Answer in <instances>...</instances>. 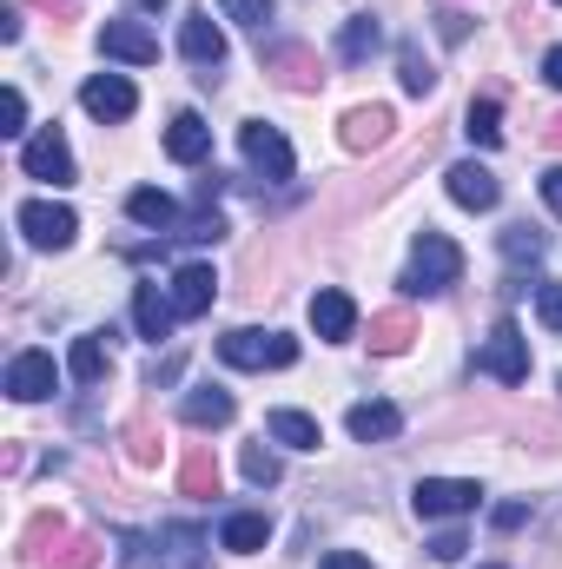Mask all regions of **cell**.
Returning a JSON list of instances; mask_svg holds the SVG:
<instances>
[{"mask_svg": "<svg viewBox=\"0 0 562 569\" xmlns=\"http://www.w3.org/2000/svg\"><path fill=\"white\" fill-rule=\"evenodd\" d=\"M80 107H87L100 127H120V120H133L140 93H133V80H127V73H93V80L80 87Z\"/></svg>", "mask_w": 562, "mask_h": 569, "instance_id": "9", "label": "cell"}, {"mask_svg": "<svg viewBox=\"0 0 562 569\" xmlns=\"http://www.w3.org/2000/svg\"><path fill=\"white\" fill-rule=\"evenodd\" d=\"M536 318H543L550 331H562V284H556V279L536 284Z\"/></svg>", "mask_w": 562, "mask_h": 569, "instance_id": "33", "label": "cell"}, {"mask_svg": "<svg viewBox=\"0 0 562 569\" xmlns=\"http://www.w3.org/2000/svg\"><path fill=\"white\" fill-rule=\"evenodd\" d=\"M463 133L483 146V152H490V146H503V107H496V100H470V113H463Z\"/></svg>", "mask_w": 562, "mask_h": 569, "instance_id": "27", "label": "cell"}, {"mask_svg": "<svg viewBox=\"0 0 562 569\" xmlns=\"http://www.w3.org/2000/svg\"><path fill=\"white\" fill-rule=\"evenodd\" d=\"M145 7H165V0H145Z\"/></svg>", "mask_w": 562, "mask_h": 569, "instance_id": "43", "label": "cell"}, {"mask_svg": "<svg viewBox=\"0 0 562 569\" xmlns=\"http://www.w3.org/2000/svg\"><path fill=\"white\" fill-rule=\"evenodd\" d=\"M476 371H490L496 385H523V378H530V338H523L516 318H496V331H490L483 351H476Z\"/></svg>", "mask_w": 562, "mask_h": 569, "instance_id": "4", "label": "cell"}, {"mask_svg": "<svg viewBox=\"0 0 562 569\" xmlns=\"http://www.w3.org/2000/svg\"><path fill=\"white\" fill-rule=\"evenodd\" d=\"M411 338H418L411 311H378V318H371V351H378V358H398V351H411Z\"/></svg>", "mask_w": 562, "mask_h": 569, "instance_id": "26", "label": "cell"}, {"mask_svg": "<svg viewBox=\"0 0 562 569\" xmlns=\"http://www.w3.org/2000/svg\"><path fill=\"white\" fill-rule=\"evenodd\" d=\"M100 53L107 60H127V67H152L159 60V40L145 33L140 20H107L100 27Z\"/></svg>", "mask_w": 562, "mask_h": 569, "instance_id": "14", "label": "cell"}, {"mask_svg": "<svg viewBox=\"0 0 562 569\" xmlns=\"http://www.w3.org/2000/svg\"><path fill=\"white\" fill-rule=\"evenodd\" d=\"M503 252H510V259H523V252H530V259H536V252H543V239H536V232H530V226H516V232H510V239H503Z\"/></svg>", "mask_w": 562, "mask_h": 569, "instance_id": "36", "label": "cell"}, {"mask_svg": "<svg viewBox=\"0 0 562 569\" xmlns=\"http://www.w3.org/2000/svg\"><path fill=\"white\" fill-rule=\"evenodd\" d=\"M272 67H279L284 87H318V67L304 60V47H284V53H272Z\"/></svg>", "mask_w": 562, "mask_h": 569, "instance_id": "32", "label": "cell"}, {"mask_svg": "<svg viewBox=\"0 0 562 569\" xmlns=\"http://www.w3.org/2000/svg\"><path fill=\"white\" fill-rule=\"evenodd\" d=\"M265 437L284 443V450H318V443H324L318 418H304V411H272V418H265Z\"/></svg>", "mask_w": 562, "mask_h": 569, "instance_id": "25", "label": "cell"}, {"mask_svg": "<svg viewBox=\"0 0 562 569\" xmlns=\"http://www.w3.org/2000/svg\"><path fill=\"white\" fill-rule=\"evenodd\" d=\"M7 140H27V93L20 87H7V127H0Z\"/></svg>", "mask_w": 562, "mask_h": 569, "instance_id": "34", "label": "cell"}, {"mask_svg": "<svg viewBox=\"0 0 562 569\" xmlns=\"http://www.w3.org/2000/svg\"><path fill=\"white\" fill-rule=\"evenodd\" d=\"M398 80H404V93H430V87H436V73H430V60H423L418 47H404V53H398Z\"/></svg>", "mask_w": 562, "mask_h": 569, "instance_id": "31", "label": "cell"}, {"mask_svg": "<svg viewBox=\"0 0 562 569\" xmlns=\"http://www.w3.org/2000/svg\"><path fill=\"white\" fill-rule=\"evenodd\" d=\"M27 543L40 550V563L47 569H93L100 563V543H93V537H73L60 517H40V523L27 530Z\"/></svg>", "mask_w": 562, "mask_h": 569, "instance_id": "6", "label": "cell"}, {"mask_svg": "<svg viewBox=\"0 0 562 569\" xmlns=\"http://www.w3.org/2000/svg\"><path fill=\"white\" fill-rule=\"evenodd\" d=\"M490 569H496V563H490Z\"/></svg>", "mask_w": 562, "mask_h": 569, "instance_id": "44", "label": "cell"}, {"mask_svg": "<svg viewBox=\"0 0 562 569\" xmlns=\"http://www.w3.org/2000/svg\"><path fill=\"white\" fill-rule=\"evenodd\" d=\"M476 503H483V483H476V477H423L418 490H411V510H418L423 523L470 517Z\"/></svg>", "mask_w": 562, "mask_h": 569, "instance_id": "3", "label": "cell"}, {"mask_svg": "<svg viewBox=\"0 0 562 569\" xmlns=\"http://www.w3.org/2000/svg\"><path fill=\"white\" fill-rule=\"evenodd\" d=\"M456 272H463V252H456L443 232H418L411 266H404V291H450Z\"/></svg>", "mask_w": 562, "mask_h": 569, "instance_id": "2", "label": "cell"}, {"mask_svg": "<svg viewBox=\"0 0 562 569\" xmlns=\"http://www.w3.org/2000/svg\"><path fill=\"white\" fill-rule=\"evenodd\" d=\"M543 206L562 219V166H550V172H543Z\"/></svg>", "mask_w": 562, "mask_h": 569, "instance_id": "39", "label": "cell"}, {"mask_svg": "<svg viewBox=\"0 0 562 569\" xmlns=\"http://www.w3.org/2000/svg\"><path fill=\"white\" fill-rule=\"evenodd\" d=\"M344 430H351L358 443H391V437L404 430V411H398V405H384V398H364V405H351V411H344Z\"/></svg>", "mask_w": 562, "mask_h": 569, "instance_id": "16", "label": "cell"}, {"mask_svg": "<svg viewBox=\"0 0 562 569\" xmlns=\"http://www.w3.org/2000/svg\"><path fill=\"white\" fill-rule=\"evenodd\" d=\"M436 33H443V40H463V13L443 7V13H436Z\"/></svg>", "mask_w": 562, "mask_h": 569, "instance_id": "40", "label": "cell"}, {"mask_svg": "<svg viewBox=\"0 0 562 569\" xmlns=\"http://www.w3.org/2000/svg\"><path fill=\"white\" fill-rule=\"evenodd\" d=\"M239 463H245V477H252L259 490H272V483H279V477H284L279 450H265V443H245V457H239Z\"/></svg>", "mask_w": 562, "mask_h": 569, "instance_id": "30", "label": "cell"}, {"mask_svg": "<svg viewBox=\"0 0 562 569\" xmlns=\"http://www.w3.org/2000/svg\"><path fill=\"white\" fill-rule=\"evenodd\" d=\"M53 385H60V371H53L47 351H20L7 365V398L13 405H40V398H53Z\"/></svg>", "mask_w": 562, "mask_h": 569, "instance_id": "12", "label": "cell"}, {"mask_svg": "<svg viewBox=\"0 0 562 569\" xmlns=\"http://www.w3.org/2000/svg\"><path fill=\"white\" fill-rule=\"evenodd\" d=\"M463 550H470V543H463V537H456V530H450V537H436V543H430V557H436V563H456V557H463Z\"/></svg>", "mask_w": 562, "mask_h": 569, "instance_id": "38", "label": "cell"}, {"mask_svg": "<svg viewBox=\"0 0 562 569\" xmlns=\"http://www.w3.org/2000/svg\"><path fill=\"white\" fill-rule=\"evenodd\" d=\"M338 53H344V60H364V53H378V20H371V13H351V27H344Z\"/></svg>", "mask_w": 562, "mask_h": 569, "instance_id": "28", "label": "cell"}, {"mask_svg": "<svg viewBox=\"0 0 562 569\" xmlns=\"http://www.w3.org/2000/svg\"><path fill=\"white\" fill-rule=\"evenodd\" d=\"M165 152L179 159V166H199L205 152H212V127L185 107V113H172V127H165Z\"/></svg>", "mask_w": 562, "mask_h": 569, "instance_id": "18", "label": "cell"}, {"mask_svg": "<svg viewBox=\"0 0 562 569\" xmlns=\"http://www.w3.org/2000/svg\"><path fill=\"white\" fill-rule=\"evenodd\" d=\"M556 7H562V0H556Z\"/></svg>", "mask_w": 562, "mask_h": 569, "instance_id": "45", "label": "cell"}, {"mask_svg": "<svg viewBox=\"0 0 562 569\" xmlns=\"http://www.w3.org/2000/svg\"><path fill=\"white\" fill-rule=\"evenodd\" d=\"M127 219H140L152 232H172V226H179V206H172L159 186H133V192H127Z\"/></svg>", "mask_w": 562, "mask_h": 569, "instance_id": "24", "label": "cell"}, {"mask_svg": "<svg viewBox=\"0 0 562 569\" xmlns=\"http://www.w3.org/2000/svg\"><path fill=\"white\" fill-rule=\"evenodd\" d=\"M239 152H245V166L265 172V179H291V172H298L291 140H284L279 127H265V120H245V127H239Z\"/></svg>", "mask_w": 562, "mask_h": 569, "instance_id": "8", "label": "cell"}, {"mask_svg": "<svg viewBox=\"0 0 562 569\" xmlns=\"http://www.w3.org/2000/svg\"><path fill=\"white\" fill-rule=\"evenodd\" d=\"M219 543H225L232 557H259V550L272 543V523H265V510H232V517H225V530H219Z\"/></svg>", "mask_w": 562, "mask_h": 569, "instance_id": "19", "label": "cell"}, {"mask_svg": "<svg viewBox=\"0 0 562 569\" xmlns=\"http://www.w3.org/2000/svg\"><path fill=\"white\" fill-rule=\"evenodd\" d=\"M225 7V20H239V27H252V33H265L272 20H279V0H219Z\"/></svg>", "mask_w": 562, "mask_h": 569, "instance_id": "29", "label": "cell"}, {"mask_svg": "<svg viewBox=\"0 0 562 569\" xmlns=\"http://www.w3.org/2000/svg\"><path fill=\"white\" fill-rule=\"evenodd\" d=\"M219 358H225L232 371H284V365H298V338H284V331H259V325H239V331L219 338Z\"/></svg>", "mask_w": 562, "mask_h": 569, "instance_id": "1", "label": "cell"}, {"mask_svg": "<svg viewBox=\"0 0 562 569\" xmlns=\"http://www.w3.org/2000/svg\"><path fill=\"white\" fill-rule=\"evenodd\" d=\"M67 371H73V385H100V378L113 371L107 331H87V338H73V351H67Z\"/></svg>", "mask_w": 562, "mask_h": 569, "instance_id": "21", "label": "cell"}, {"mask_svg": "<svg viewBox=\"0 0 562 569\" xmlns=\"http://www.w3.org/2000/svg\"><path fill=\"white\" fill-rule=\"evenodd\" d=\"M391 127H398V120H391V107H351V113H344V133H338V140L351 146V152H371V146L391 140Z\"/></svg>", "mask_w": 562, "mask_h": 569, "instance_id": "20", "label": "cell"}, {"mask_svg": "<svg viewBox=\"0 0 562 569\" xmlns=\"http://www.w3.org/2000/svg\"><path fill=\"white\" fill-rule=\"evenodd\" d=\"M179 53L192 60V67H205V80L225 67V27L212 20V13H185L179 20Z\"/></svg>", "mask_w": 562, "mask_h": 569, "instance_id": "10", "label": "cell"}, {"mask_svg": "<svg viewBox=\"0 0 562 569\" xmlns=\"http://www.w3.org/2000/svg\"><path fill=\"white\" fill-rule=\"evenodd\" d=\"M311 331H318L324 345H344V338L358 331V305H351V291L324 284V291L311 298Z\"/></svg>", "mask_w": 562, "mask_h": 569, "instance_id": "13", "label": "cell"}, {"mask_svg": "<svg viewBox=\"0 0 562 569\" xmlns=\"http://www.w3.org/2000/svg\"><path fill=\"white\" fill-rule=\"evenodd\" d=\"M543 140H550V146H556V152H562V113H556V120H550V127H543Z\"/></svg>", "mask_w": 562, "mask_h": 569, "instance_id": "42", "label": "cell"}, {"mask_svg": "<svg viewBox=\"0 0 562 569\" xmlns=\"http://www.w3.org/2000/svg\"><path fill=\"white\" fill-rule=\"evenodd\" d=\"M185 425H199V430H219V425H232V391H219V385H199V391H185Z\"/></svg>", "mask_w": 562, "mask_h": 569, "instance_id": "22", "label": "cell"}, {"mask_svg": "<svg viewBox=\"0 0 562 569\" xmlns=\"http://www.w3.org/2000/svg\"><path fill=\"white\" fill-rule=\"evenodd\" d=\"M13 226H20V232H27V246H40V252H67V246H73V232H80L73 206H60V199H27V206L13 212Z\"/></svg>", "mask_w": 562, "mask_h": 569, "instance_id": "5", "label": "cell"}, {"mask_svg": "<svg viewBox=\"0 0 562 569\" xmlns=\"http://www.w3.org/2000/svg\"><path fill=\"white\" fill-rule=\"evenodd\" d=\"M179 490H185V497H219V457H212V443H192V450H185Z\"/></svg>", "mask_w": 562, "mask_h": 569, "instance_id": "23", "label": "cell"}, {"mask_svg": "<svg viewBox=\"0 0 562 569\" xmlns=\"http://www.w3.org/2000/svg\"><path fill=\"white\" fill-rule=\"evenodd\" d=\"M318 569H371V557H358V550H324Z\"/></svg>", "mask_w": 562, "mask_h": 569, "instance_id": "37", "label": "cell"}, {"mask_svg": "<svg viewBox=\"0 0 562 569\" xmlns=\"http://www.w3.org/2000/svg\"><path fill=\"white\" fill-rule=\"evenodd\" d=\"M443 186H450V199H456L463 212H496V199H503L496 172H490V166H476V159H456V166L443 172Z\"/></svg>", "mask_w": 562, "mask_h": 569, "instance_id": "11", "label": "cell"}, {"mask_svg": "<svg viewBox=\"0 0 562 569\" xmlns=\"http://www.w3.org/2000/svg\"><path fill=\"white\" fill-rule=\"evenodd\" d=\"M20 172H27V179H47V186H73V179H80V166H73L67 133H60V127L33 133V140L20 146Z\"/></svg>", "mask_w": 562, "mask_h": 569, "instance_id": "7", "label": "cell"}, {"mask_svg": "<svg viewBox=\"0 0 562 569\" xmlns=\"http://www.w3.org/2000/svg\"><path fill=\"white\" fill-rule=\"evenodd\" d=\"M133 325H140V338H172V325H179V305H172V291H159V284H140L133 291Z\"/></svg>", "mask_w": 562, "mask_h": 569, "instance_id": "17", "label": "cell"}, {"mask_svg": "<svg viewBox=\"0 0 562 569\" xmlns=\"http://www.w3.org/2000/svg\"><path fill=\"white\" fill-rule=\"evenodd\" d=\"M127 450H133V463H152V457H159V430L133 425V430H127Z\"/></svg>", "mask_w": 562, "mask_h": 569, "instance_id": "35", "label": "cell"}, {"mask_svg": "<svg viewBox=\"0 0 562 569\" xmlns=\"http://www.w3.org/2000/svg\"><path fill=\"white\" fill-rule=\"evenodd\" d=\"M165 291H172L179 318H199V311H212V298H219V272L192 259V266H179V272H172V284H165Z\"/></svg>", "mask_w": 562, "mask_h": 569, "instance_id": "15", "label": "cell"}, {"mask_svg": "<svg viewBox=\"0 0 562 569\" xmlns=\"http://www.w3.org/2000/svg\"><path fill=\"white\" fill-rule=\"evenodd\" d=\"M543 80H550V87H562V47H550V53H543Z\"/></svg>", "mask_w": 562, "mask_h": 569, "instance_id": "41", "label": "cell"}]
</instances>
